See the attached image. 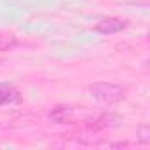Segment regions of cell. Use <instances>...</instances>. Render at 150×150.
Returning a JSON list of instances; mask_svg holds the SVG:
<instances>
[{"label":"cell","instance_id":"8992f818","mask_svg":"<svg viewBox=\"0 0 150 150\" xmlns=\"http://www.w3.org/2000/svg\"><path fill=\"white\" fill-rule=\"evenodd\" d=\"M139 139H141V143H148V141H150V136H146V127H143Z\"/></svg>","mask_w":150,"mask_h":150},{"label":"cell","instance_id":"7a4b0ae2","mask_svg":"<svg viewBox=\"0 0 150 150\" xmlns=\"http://www.w3.org/2000/svg\"><path fill=\"white\" fill-rule=\"evenodd\" d=\"M125 27H127L125 21H122L118 18H104L94 27V30L99 34H117V32L124 30Z\"/></svg>","mask_w":150,"mask_h":150},{"label":"cell","instance_id":"277c9868","mask_svg":"<svg viewBox=\"0 0 150 150\" xmlns=\"http://www.w3.org/2000/svg\"><path fill=\"white\" fill-rule=\"evenodd\" d=\"M16 101H20L18 90H14L11 87H2V88H0V106H2V104H9V103H16Z\"/></svg>","mask_w":150,"mask_h":150},{"label":"cell","instance_id":"6da1fadb","mask_svg":"<svg viewBox=\"0 0 150 150\" xmlns=\"http://www.w3.org/2000/svg\"><path fill=\"white\" fill-rule=\"evenodd\" d=\"M88 92L94 99H97L101 103H108V104H113V103H118L124 99V88L115 83H104V81L92 83L88 87Z\"/></svg>","mask_w":150,"mask_h":150},{"label":"cell","instance_id":"5b68a950","mask_svg":"<svg viewBox=\"0 0 150 150\" xmlns=\"http://www.w3.org/2000/svg\"><path fill=\"white\" fill-rule=\"evenodd\" d=\"M16 46V37L11 34H0V51H7Z\"/></svg>","mask_w":150,"mask_h":150},{"label":"cell","instance_id":"3957f363","mask_svg":"<svg viewBox=\"0 0 150 150\" xmlns=\"http://www.w3.org/2000/svg\"><path fill=\"white\" fill-rule=\"evenodd\" d=\"M71 115H72V108H71V106H57V108H53V111L50 113V120L55 122V124H62V122H65Z\"/></svg>","mask_w":150,"mask_h":150}]
</instances>
